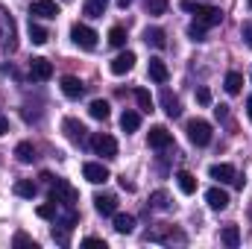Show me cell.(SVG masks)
<instances>
[{
    "mask_svg": "<svg viewBox=\"0 0 252 249\" xmlns=\"http://www.w3.org/2000/svg\"><path fill=\"white\" fill-rule=\"evenodd\" d=\"M115 232H118V235H132V232H135V217L115 211Z\"/></svg>",
    "mask_w": 252,
    "mask_h": 249,
    "instance_id": "ffe728a7",
    "label": "cell"
},
{
    "mask_svg": "<svg viewBox=\"0 0 252 249\" xmlns=\"http://www.w3.org/2000/svg\"><path fill=\"white\" fill-rule=\"evenodd\" d=\"M82 176H85L91 185H103V182H109V167L100 164V161H88V164L82 167Z\"/></svg>",
    "mask_w": 252,
    "mask_h": 249,
    "instance_id": "8fae6325",
    "label": "cell"
},
{
    "mask_svg": "<svg viewBox=\"0 0 252 249\" xmlns=\"http://www.w3.org/2000/svg\"><path fill=\"white\" fill-rule=\"evenodd\" d=\"M147 144H150L153 150H170V147H173V135H170L164 126H153L150 135H147Z\"/></svg>",
    "mask_w": 252,
    "mask_h": 249,
    "instance_id": "9c48e42d",
    "label": "cell"
},
{
    "mask_svg": "<svg viewBox=\"0 0 252 249\" xmlns=\"http://www.w3.org/2000/svg\"><path fill=\"white\" fill-rule=\"evenodd\" d=\"M62 129H64V135H67V141H73V144H79V147L88 141V129L79 124L76 118H64V121H62Z\"/></svg>",
    "mask_w": 252,
    "mask_h": 249,
    "instance_id": "ba28073f",
    "label": "cell"
},
{
    "mask_svg": "<svg viewBox=\"0 0 252 249\" xmlns=\"http://www.w3.org/2000/svg\"><path fill=\"white\" fill-rule=\"evenodd\" d=\"M59 15V3L56 0H35L30 6V18H44V21H53Z\"/></svg>",
    "mask_w": 252,
    "mask_h": 249,
    "instance_id": "30bf717a",
    "label": "cell"
},
{
    "mask_svg": "<svg viewBox=\"0 0 252 249\" xmlns=\"http://www.w3.org/2000/svg\"><path fill=\"white\" fill-rule=\"evenodd\" d=\"M0 50L6 53H15L18 50V27H15V18L0 6Z\"/></svg>",
    "mask_w": 252,
    "mask_h": 249,
    "instance_id": "6da1fadb",
    "label": "cell"
},
{
    "mask_svg": "<svg viewBox=\"0 0 252 249\" xmlns=\"http://www.w3.org/2000/svg\"><path fill=\"white\" fill-rule=\"evenodd\" d=\"M82 244H85V247H103L106 249V241H103V238H85Z\"/></svg>",
    "mask_w": 252,
    "mask_h": 249,
    "instance_id": "ab89813d",
    "label": "cell"
},
{
    "mask_svg": "<svg viewBox=\"0 0 252 249\" xmlns=\"http://www.w3.org/2000/svg\"><path fill=\"white\" fill-rule=\"evenodd\" d=\"M144 41H147L150 47H156V50H164V47H167V35H164V30H158V27H147V30H144Z\"/></svg>",
    "mask_w": 252,
    "mask_h": 249,
    "instance_id": "ac0fdd59",
    "label": "cell"
},
{
    "mask_svg": "<svg viewBox=\"0 0 252 249\" xmlns=\"http://www.w3.org/2000/svg\"><path fill=\"white\" fill-rule=\"evenodd\" d=\"M220 241H223L229 249H238L241 247V229H238V226H226L223 235H220Z\"/></svg>",
    "mask_w": 252,
    "mask_h": 249,
    "instance_id": "d4e9b609",
    "label": "cell"
},
{
    "mask_svg": "<svg viewBox=\"0 0 252 249\" xmlns=\"http://www.w3.org/2000/svg\"><path fill=\"white\" fill-rule=\"evenodd\" d=\"M109 44H112V47H124L126 44V30L124 27H112V30H109Z\"/></svg>",
    "mask_w": 252,
    "mask_h": 249,
    "instance_id": "d6a6232c",
    "label": "cell"
},
{
    "mask_svg": "<svg viewBox=\"0 0 252 249\" xmlns=\"http://www.w3.org/2000/svg\"><path fill=\"white\" fill-rule=\"evenodd\" d=\"M208 176L217 179L220 185H232V182L238 179V170H235L232 164H211V167H208Z\"/></svg>",
    "mask_w": 252,
    "mask_h": 249,
    "instance_id": "7c38bea8",
    "label": "cell"
},
{
    "mask_svg": "<svg viewBox=\"0 0 252 249\" xmlns=\"http://www.w3.org/2000/svg\"><path fill=\"white\" fill-rule=\"evenodd\" d=\"M188 35H190V41H196V44H199V41H205V27H199V24L193 21V24L188 27Z\"/></svg>",
    "mask_w": 252,
    "mask_h": 249,
    "instance_id": "e575fe53",
    "label": "cell"
},
{
    "mask_svg": "<svg viewBox=\"0 0 252 249\" xmlns=\"http://www.w3.org/2000/svg\"><path fill=\"white\" fill-rule=\"evenodd\" d=\"M135 62H138L135 53H132V50H124V53H118V56L112 59V73H115V76H124V73H129V70L135 67Z\"/></svg>",
    "mask_w": 252,
    "mask_h": 249,
    "instance_id": "4fadbf2b",
    "label": "cell"
},
{
    "mask_svg": "<svg viewBox=\"0 0 252 249\" xmlns=\"http://www.w3.org/2000/svg\"><path fill=\"white\" fill-rule=\"evenodd\" d=\"M106 6H109V0H85V6H82V12H85L88 18H103V12H106Z\"/></svg>",
    "mask_w": 252,
    "mask_h": 249,
    "instance_id": "4316f807",
    "label": "cell"
},
{
    "mask_svg": "<svg viewBox=\"0 0 252 249\" xmlns=\"http://www.w3.org/2000/svg\"><path fill=\"white\" fill-rule=\"evenodd\" d=\"M30 38H32V44H47L50 32H47L38 21H32V18H30Z\"/></svg>",
    "mask_w": 252,
    "mask_h": 249,
    "instance_id": "484cf974",
    "label": "cell"
},
{
    "mask_svg": "<svg viewBox=\"0 0 252 249\" xmlns=\"http://www.w3.org/2000/svg\"><path fill=\"white\" fill-rule=\"evenodd\" d=\"M247 115H250V121H252V97L247 100Z\"/></svg>",
    "mask_w": 252,
    "mask_h": 249,
    "instance_id": "ee69618b",
    "label": "cell"
},
{
    "mask_svg": "<svg viewBox=\"0 0 252 249\" xmlns=\"http://www.w3.org/2000/svg\"><path fill=\"white\" fill-rule=\"evenodd\" d=\"M118 6H121V9H129V6H132V0H118Z\"/></svg>",
    "mask_w": 252,
    "mask_h": 249,
    "instance_id": "7bdbcfd3",
    "label": "cell"
},
{
    "mask_svg": "<svg viewBox=\"0 0 252 249\" xmlns=\"http://www.w3.org/2000/svg\"><path fill=\"white\" fill-rule=\"evenodd\" d=\"M35 190H38V187H35L32 179H18V182H15V193H18V196H24V199H32V196H35Z\"/></svg>",
    "mask_w": 252,
    "mask_h": 249,
    "instance_id": "83f0119b",
    "label": "cell"
},
{
    "mask_svg": "<svg viewBox=\"0 0 252 249\" xmlns=\"http://www.w3.org/2000/svg\"><path fill=\"white\" fill-rule=\"evenodd\" d=\"M241 32H244V41L252 47V21H247V24H244V30H241Z\"/></svg>",
    "mask_w": 252,
    "mask_h": 249,
    "instance_id": "f35d334b",
    "label": "cell"
},
{
    "mask_svg": "<svg viewBox=\"0 0 252 249\" xmlns=\"http://www.w3.org/2000/svg\"><path fill=\"white\" fill-rule=\"evenodd\" d=\"M196 100H199L202 106H208V103H211V94H208V88H199V91H196Z\"/></svg>",
    "mask_w": 252,
    "mask_h": 249,
    "instance_id": "74e56055",
    "label": "cell"
},
{
    "mask_svg": "<svg viewBox=\"0 0 252 249\" xmlns=\"http://www.w3.org/2000/svg\"><path fill=\"white\" fill-rule=\"evenodd\" d=\"M176 185H179L182 193H193V190H196V176L188 173V170H179V173H176Z\"/></svg>",
    "mask_w": 252,
    "mask_h": 249,
    "instance_id": "cb8c5ba5",
    "label": "cell"
},
{
    "mask_svg": "<svg viewBox=\"0 0 252 249\" xmlns=\"http://www.w3.org/2000/svg\"><path fill=\"white\" fill-rule=\"evenodd\" d=\"M0 135H9V118L0 115Z\"/></svg>",
    "mask_w": 252,
    "mask_h": 249,
    "instance_id": "60d3db41",
    "label": "cell"
},
{
    "mask_svg": "<svg viewBox=\"0 0 252 249\" xmlns=\"http://www.w3.org/2000/svg\"><path fill=\"white\" fill-rule=\"evenodd\" d=\"M91 150L97 156H103V158H118V141L112 135H106V132H97L91 138Z\"/></svg>",
    "mask_w": 252,
    "mask_h": 249,
    "instance_id": "5b68a950",
    "label": "cell"
},
{
    "mask_svg": "<svg viewBox=\"0 0 252 249\" xmlns=\"http://www.w3.org/2000/svg\"><path fill=\"white\" fill-rule=\"evenodd\" d=\"M241 88H244V76H241L238 70L226 73V91H229V94H241Z\"/></svg>",
    "mask_w": 252,
    "mask_h": 249,
    "instance_id": "f546056e",
    "label": "cell"
},
{
    "mask_svg": "<svg viewBox=\"0 0 252 249\" xmlns=\"http://www.w3.org/2000/svg\"><path fill=\"white\" fill-rule=\"evenodd\" d=\"M50 199L56 205H73L76 202V190L67 185L64 179H50Z\"/></svg>",
    "mask_w": 252,
    "mask_h": 249,
    "instance_id": "3957f363",
    "label": "cell"
},
{
    "mask_svg": "<svg viewBox=\"0 0 252 249\" xmlns=\"http://www.w3.org/2000/svg\"><path fill=\"white\" fill-rule=\"evenodd\" d=\"M88 115H91L94 121H109V115H112V106H109L106 100H94V103L88 106Z\"/></svg>",
    "mask_w": 252,
    "mask_h": 249,
    "instance_id": "44dd1931",
    "label": "cell"
},
{
    "mask_svg": "<svg viewBox=\"0 0 252 249\" xmlns=\"http://www.w3.org/2000/svg\"><path fill=\"white\" fill-rule=\"evenodd\" d=\"M94 208L103 214V217H112L118 211V196L115 193H97L94 196Z\"/></svg>",
    "mask_w": 252,
    "mask_h": 249,
    "instance_id": "2e32d148",
    "label": "cell"
},
{
    "mask_svg": "<svg viewBox=\"0 0 252 249\" xmlns=\"http://www.w3.org/2000/svg\"><path fill=\"white\" fill-rule=\"evenodd\" d=\"M70 38H73V44L82 47V50H94V47H97V32H94L91 27H85V24H73V27H70Z\"/></svg>",
    "mask_w": 252,
    "mask_h": 249,
    "instance_id": "277c9868",
    "label": "cell"
},
{
    "mask_svg": "<svg viewBox=\"0 0 252 249\" xmlns=\"http://www.w3.org/2000/svg\"><path fill=\"white\" fill-rule=\"evenodd\" d=\"M135 100H138V106H141V112H147V115H150V112H153V106H156L147 88H138V91H135Z\"/></svg>",
    "mask_w": 252,
    "mask_h": 249,
    "instance_id": "4dcf8cb0",
    "label": "cell"
},
{
    "mask_svg": "<svg viewBox=\"0 0 252 249\" xmlns=\"http://www.w3.org/2000/svg\"><path fill=\"white\" fill-rule=\"evenodd\" d=\"M67 232H70V229H64V226L53 229V241H56L59 247H67V241H70V238H67Z\"/></svg>",
    "mask_w": 252,
    "mask_h": 249,
    "instance_id": "d590c367",
    "label": "cell"
},
{
    "mask_svg": "<svg viewBox=\"0 0 252 249\" xmlns=\"http://www.w3.org/2000/svg\"><path fill=\"white\" fill-rule=\"evenodd\" d=\"M167 6H170V0H144L147 15H164V12H167Z\"/></svg>",
    "mask_w": 252,
    "mask_h": 249,
    "instance_id": "1f68e13d",
    "label": "cell"
},
{
    "mask_svg": "<svg viewBox=\"0 0 252 249\" xmlns=\"http://www.w3.org/2000/svg\"><path fill=\"white\" fill-rule=\"evenodd\" d=\"M56 214H59V205H56L53 199H50L47 205H38V217H41V220H56Z\"/></svg>",
    "mask_w": 252,
    "mask_h": 249,
    "instance_id": "836d02e7",
    "label": "cell"
},
{
    "mask_svg": "<svg viewBox=\"0 0 252 249\" xmlns=\"http://www.w3.org/2000/svg\"><path fill=\"white\" fill-rule=\"evenodd\" d=\"M205 202H208V208H214V211H226V208H229V193H226L223 187H208V190H205Z\"/></svg>",
    "mask_w": 252,
    "mask_h": 249,
    "instance_id": "5bb4252c",
    "label": "cell"
},
{
    "mask_svg": "<svg viewBox=\"0 0 252 249\" xmlns=\"http://www.w3.org/2000/svg\"><path fill=\"white\" fill-rule=\"evenodd\" d=\"M150 208H156V211H170V208H173L170 193H167V190H156V193L150 196Z\"/></svg>",
    "mask_w": 252,
    "mask_h": 249,
    "instance_id": "603a6c76",
    "label": "cell"
},
{
    "mask_svg": "<svg viewBox=\"0 0 252 249\" xmlns=\"http://www.w3.org/2000/svg\"><path fill=\"white\" fill-rule=\"evenodd\" d=\"M250 9H252V0H250Z\"/></svg>",
    "mask_w": 252,
    "mask_h": 249,
    "instance_id": "f6af8a7d",
    "label": "cell"
},
{
    "mask_svg": "<svg viewBox=\"0 0 252 249\" xmlns=\"http://www.w3.org/2000/svg\"><path fill=\"white\" fill-rule=\"evenodd\" d=\"M188 138H190V144L205 147V144L211 141V124H208V121H202V118L188 121Z\"/></svg>",
    "mask_w": 252,
    "mask_h": 249,
    "instance_id": "8992f818",
    "label": "cell"
},
{
    "mask_svg": "<svg viewBox=\"0 0 252 249\" xmlns=\"http://www.w3.org/2000/svg\"><path fill=\"white\" fill-rule=\"evenodd\" d=\"M161 109H164L167 118H179V115H182V103H179V97H176L170 88L161 91Z\"/></svg>",
    "mask_w": 252,
    "mask_h": 249,
    "instance_id": "9a60e30c",
    "label": "cell"
},
{
    "mask_svg": "<svg viewBox=\"0 0 252 249\" xmlns=\"http://www.w3.org/2000/svg\"><path fill=\"white\" fill-rule=\"evenodd\" d=\"M147 73H150V79H153V82H158V85H164V82L170 79V70H167V64L161 62V59H150Z\"/></svg>",
    "mask_w": 252,
    "mask_h": 249,
    "instance_id": "e0dca14e",
    "label": "cell"
},
{
    "mask_svg": "<svg viewBox=\"0 0 252 249\" xmlns=\"http://www.w3.org/2000/svg\"><path fill=\"white\" fill-rule=\"evenodd\" d=\"M138 126H141V115L138 112H124L121 115V129L124 132H135Z\"/></svg>",
    "mask_w": 252,
    "mask_h": 249,
    "instance_id": "f1b7e54d",
    "label": "cell"
},
{
    "mask_svg": "<svg viewBox=\"0 0 252 249\" xmlns=\"http://www.w3.org/2000/svg\"><path fill=\"white\" fill-rule=\"evenodd\" d=\"M214 115H217V118H220V121H223V118H226V115H229V106H217V109H214Z\"/></svg>",
    "mask_w": 252,
    "mask_h": 249,
    "instance_id": "b9f144b4",
    "label": "cell"
},
{
    "mask_svg": "<svg viewBox=\"0 0 252 249\" xmlns=\"http://www.w3.org/2000/svg\"><path fill=\"white\" fill-rule=\"evenodd\" d=\"M182 9L193 12V18H196L199 27H217V24L223 21V12H220L217 6H205V3H190V0H185Z\"/></svg>",
    "mask_w": 252,
    "mask_h": 249,
    "instance_id": "7a4b0ae2",
    "label": "cell"
},
{
    "mask_svg": "<svg viewBox=\"0 0 252 249\" xmlns=\"http://www.w3.org/2000/svg\"><path fill=\"white\" fill-rule=\"evenodd\" d=\"M15 156H18L21 164H32V161H35V147H32L30 141H21V144L15 147Z\"/></svg>",
    "mask_w": 252,
    "mask_h": 249,
    "instance_id": "7402d4cb",
    "label": "cell"
},
{
    "mask_svg": "<svg viewBox=\"0 0 252 249\" xmlns=\"http://www.w3.org/2000/svg\"><path fill=\"white\" fill-rule=\"evenodd\" d=\"M30 76H32L35 82H47V79L53 76V62H50V59H44V56L30 59Z\"/></svg>",
    "mask_w": 252,
    "mask_h": 249,
    "instance_id": "52a82bcc",
    "label": "cell"
},
{
    "mask_svg": "<svg viewBox=\"0 0 252 249\" xmlns=\"http://www.w3.org/2000/svg\"><path fill=\"white\" fill-rule=\"evenodd\" d=\"M62 94L64 97H70V100H79V97L85 94V85H82L76 76H64L62 79Z\"/></svg>",
    "mask_w": 252,
    "mask_h": 249,
    "instance_id": "d6986e66",
    "label": "cell"
},
{
    "mask_svg": "<svg viewBox=\"0 0 252 249\" xmlns=\"http://www.w3.org/2000/svg\"><path fill=\"white\" fill-rule=\"evenodd\" d=\"M12 244H15V247H32V249H35V241H32V238H27V235H24V232H18V235H15V241H12Z\"/></svg>",
    "mask_w": 252,
    "mask_h": 249,
    "instance_id": "8d00e7d4",
    "label": "cell"
}]
</instances>
